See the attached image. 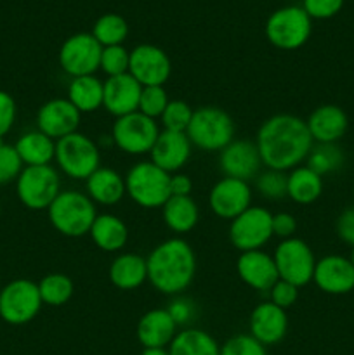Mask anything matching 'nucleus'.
I'll use <instances>...</instances> for the list:
<instances>
[{
    "label": "nucleus",
    "mask_w": 354,
    "mask_h": 355,
    "mask_svg": "<svg viewBox=\"0 0 354 355\" xmlns=\"http://www.w3.org/2000/svg\"><path fill=\"white\" fill-rule=\"evenodd\" d=\"M61 193V177L52 165L24 166L16 179V194L28 210H47Z\"/></svg>",
    "instance_id": "obj_7"
},
{
    "label": "nucleus",
    "mask_w": 354,
    "mask_h": 355,
    "mask_svg": "<svg viewBox=\"0 0 354 355\" xmlns=\"http://www.w3.org/2000/svg\"><path fill=\"white\" fill-rule=\"evenodd\" d=\"M160 132L162 130L156 120L135 111V113L125 114L115 120L111 139H113V144L125 155L142 156L149 155Z\"/></svg>",
    "instance_id": "obj_11"
},
{
    "label": "nucleus",
    "mask_w": 354,
    "mask_h": 355,
    "mask_svg": "<svg viewBox=\"0 0 354 355\" xmlns=\"http://www.w3.org/2000/svg\"><path fill=\"white\" fill-rule=\"evenodd\" d=\"M193 182L186 173H172L170 175V194L172 196H191Z\"/></svg>",
    "instance_id": "obj_48"
},
{
    "label": "nucleus",
    "mask_w": 354,
    "mask_h": 355,
    "mask_svg": "<svg viewBox=\"0 0 354 355\" xmlns=\"http://www.w3.org/2000/svg\"><path fill=\"white\" fill-rule=\"evenodd\" d=\"M236 272L246 286L257 291H269L280 279L273 255L262 250L239 253L236 260Z\"/></svg>",
    "instance_id": "obj_21"
},
{
    "label": "nucleus",
    "mask_w": 354,
    "mask_h": 355,
    "mask_svg": "<svg viewBox=\"0 0 354 355\" xmlns=\"http://www.w3.org/2000/svg\"><path fill=\"white\" fill-rule=\"evenodd\" d=\"M193 111L186 101L174 99L169 101L165 111L160 116V121L163 125V130L170 132H186L189 127V121L193 118Z\"/></svg>",
    "instance_id": "obj_37"
},
{
    "label": "nucleus",
    "mask_w": 354,
    "mask_h": 355,
    "mask_svg": "<svg viewBox=\"0 0 354 355\" xmlns=\"http://www.w3.org/2000/svg\"><path fill=\"white\" fill-rule=\"evenodd\" d=\"M82 113L66 97H56L42 104L37 113V130L47 137L59 141L78 132Z\"/></svg>",
    "instance_id": "obj_17"
},
{
    "label": "nucleus",
    "mask_w": 354,
    "mask_h": 355,
    "mask_svg": "<svg viewBox=\"0 0 354 355\" xmlns=\"http://www.w3.org/2000/svg\"><path fill=\"white\" fill-rule=\"evenodd\" d=\"M273 238V214L262 207H248L233 218L229 225V241L239 253L262 250Z\"/></svg>",
    "instance_id": "obj_12"
},
{
    "label": "nucleus",
    "mask_w": 354,
    "mask_h": 355,
    "mask_svg": "<svg viewBox=\"0 0 354 355\" xmlns=\"http://www.w3.org/2000/svg\"><path fill=\"white\" fill-rule=\"evenodd\" d=\"M142 85L130 75L110 76L104 82V99L103 106L115 118L125 116V114L135 113L139 110V99H141Z\"/></svg>",
    "instance_id": "obj_22"
},
{
    "label": "nucleus",
    "mask_w": 354,
    "mask_h": 355,
    "mask_svg": "<svg viewBox=\"0 0 354 355\" xmlns=\"http://www.w3.org/2000/svg\"><path fill=\"white\" fill-rule=\"evenodd\" d=\"M262 166L255 141L235 139L219 153V168L224 177L248 182L259 175Z\"/></svg>",
    "instance_id": "obj_16"
},
{
    "label": "nucleus",
    "mask_w": 354,
    "mask_h": 355,
    "mask_svg": "<svg viewBox=\"0 0 354 355\" xmlns=\"http://www.w3.org/2000/svg\"><path fill=\"white\" fill-rule=\"evenodd\" d=\"M85 191L87 196L96 205L113 207V205L120 203L125 194H127V191H125V177H121L117 170L110 168V166H99L85 180Z\"/></svg>",
    "instance_id": "obj_25"
},
{
    "label": "nucleus",
    "mask_w": 354,
    "mask_h": 355,
    "mask_svg": "<svg viewBox=\"0 0 354 355\" xmlns=\"http://www.w3.org/2000/svg\"><path fill=\"white\" fill-rule=\"evenodd\" d=\"M0 290H2V288H0Z\"/></svg>",
    "instance_id": "obj_51"
},
{
    "label": "nucleus",
    "mask_w": 354,
    "mask_h": 355,
    "mask_svg": "<svg viewBox=\"0 0 354 355\" xmlns=\"http://www.w3.org/2000/svg\"><path fill=\"white\" fill-rule=\"evenodd\" d=\"M344 6V0H304L302 9L309 14V17L314 19H328L335 16Z\"/></svg>",
    "instance_id": "obj_44"
},
{
    "label": "nucleus",
    "mask_w": 354,
    "mask_h": 355,
    "mask_svg": "<svg viewBox=\"0 0 354 355\" xmlns=\"http://www.w3.org/2000/svg\"><path fill=\"white\" fill-rule=\"evenodd\" d=\"M169 96L163 85H153V87H142L141 99H139V113L146 114V116L160 118L165 111L167 104H169Z\"/></svg>",
    "instance_id": "obj_39"
},
{
    "label": "nucleus",
    "mask_w": 354,
    "mask_h": 355,
    "mask_svg": "<svg viewBox=\"0 0 354 355\" xmlns=\"http://www.w3.org/2000/svg\"><path fill=\"white\" fill-rule=\"evenodd\" d=\"M141 355H170L165 349H144Z\"/></svg>",
    "instance_id": "obj_49"
},
{
    "label": "nucleus",
    "mask_w": 354,
    "mask_h": 355,
    "mask_svg": "<svg viewBox=\"0 0 354 355\" xmlns=\"http://www.w3.org/2000/svg\"><path fill=\"white\" fill-rule=\"evenodd\" d=\"M44 307L38 284L30 279H14L0 290V318L10 326L33 321Z\"/></svg>",
    "instance_id": "obj_9"
},
{
    "label": "nucleus",
    "mask_w": 354,
    "mask_h": 355,
    "mask_svg": "<svg viewBox=\"0 0 354 355\" xmlns=\"http://www.w3.org/2000/svg\"><path fill=\"white\" fill-rule=\"evenodd\" d=\"M305 165L318 175H330L339 172L346 163L344 151L337 144H314L305 158Z\"/></svg>",
    "instance_id": "obj_33"
},
{
    "label": "nucleus",
    "mask_w": 354,
    "mask_h": 355,
    "mask_svg": "<svg viewBox=\"0 0 354 355\" xmlns=\"http://www.w3.org/2000/svg\"><path fill=\"white\" fill-rule=\"evenodd\" d=\"M108 276L111 284L118 290H135L148 281L146 259L135 253H120L111 260Z\"/></svg>",
    "instance_id": "obj_26"
},
{
    "label": "nucleus",
    "mask_w": 354,
    "mask_h": 355,
    "mask_svg": "<svg viewBox=\"0 0 354 355\" xmlns=\"http://www.w3.org/2000/svg\"><path fill=\"white\" fill-rule=\"evenodd\" d=\"M221 355H267L266 347L257 342L253 336L242 333L229 338L221 347Z\"/></svg>",
    "instance_id": "obj_41"
},
{
    "label": "nucleus",
    "mask_w": 354,
    "mask_h": 355,
    "mask_svg": "<svg viewBox=\"0 0 354 355\" xmlns=\"http://www.w3.org/2000/svg\"><path fill=\"white\" fill-rule=\"evenodd\" d=\"M298 290H301V288L294 286L292 283L278 279L276 283L273 284V288L267 291V293H269V302H273L274 305H278V307L287 311V309H290L292 305L298 300Z\"/></svg>",
    "instance_id": "obj_42"
},
{
    "label": "nucleus",
    "mask_w": 354,
    "mask_h": 355,
    "mask_svg": "<svg viewBox=\"0 0 354 355\" xmlns=\"http://www.w3.org/2000/svg\"><path fill=\"white\" fill-rule=\"evenodd\" d=\"M128 73L142 87L165 85L172 73V62L163 49L151 44H141L130 51Z\"/></svg>",
    "instance_id": "obj_15"
},
{
    "label": "nucleus",
    "mask_w": 354,
    "mask_h": 355,
    "mask_svg": "<svg viewBox=\"0 0 354 355\" xmlns=\"http://www.w3.org/2000/svg\"><path fill=\"white\" fill-rule=\"evenodd\" d=\"M23 168L24 165L17 155L16 148L0 141V186L16 182Z\"/></svg>",
    "instance_id": "obj_40"
},
{
    "label": "nucleus",
    "mask_w": 354,
    "mask_h": 355,
    "mask_svg": "<svg viewBox=\"0 0 354 355\" xmlns=\"http://www.w3.org/2000/svg\"><path fill=\"white\" fill-rule=\"evenodd\" d=\"M167 312H169L170 318L174 319V322L179 328V326H187L193 321L194 315H196V307H194L193 300L177 295V298H174L169 307H167Z\"/></svg>",
    "instance_id": "obj_43"
},
{
    "label": "nucleus",
    "mask_w": 354,
    "mask_h": 355,
    "mask_svg": "<svg viewBox=\"0 0 354 355\" xmlns=\"http://www.w3.org/2000/svg\"><path fill=\"white\" fill-rule=\"evenodd\" d=\"M235 121L228 111L217 106H201L193 111L186 135L194 148L207 153H221L235 141Z\"/></svg>",
    "instance_id": "obj_4"
},
{
    "label": "nucleus",
    "mask_w": 354,
    "mask_h": 355,
    "mask_svg": "<svg viewBox=\"0 0 354 355\" xmlns=\"http://www.w3.org/2000/svg\"><path fill=\"white\" fill-rule=\"evenodd\" d=\"M89 236L99 250L106 253H117L127 245L128 229L125 222L117 215L97 214Z\"/></svg>",
    "instance_id": "obj_27"
},
{
    "label": "nucleus",
    "mask_w": 354,
    "mask_h": 355,
    "mask_svg": "<svg viewBox=\"0 0 354 355\" xmlns=\"http://www.w3.org/2000/svg\"><path fill=\"white\" fill-rule=\"evenodd\" d=\"M54 162L69 179L87 180L101 166L99 144L82 132L69 134L56 141Z\"/></svg>",
    "instance_id": "obj_5"
},
{
    "label": "nucleus",
    "mask_w": 354,
    "mask_h": 355,
    "mask_svg": "<svg viewBox=\"0 0 354 355\" xmlns=\"http://www.w3.org/2000/svg\"><path fill=\"white\" fill-rule=\"evenodd\" d=\"M297 232V220L288 211H280L273 215V236L280 239L294 238Z\"/></svg>",
    "instance_id": "obj_47"
},
{
    "label": "nucleus",
    "mask_w": 354,
    "mask_h": 355,
    "mask_svg": "<svg viewBox=\"0 0 354 355\" xmlns=\"http://www.w3.org/2000/svg\"><path fill=\"white\" fill-rule=\"evenodd\" d=\"M38 291H40L44 305L61 307V305L68 304L69 298L73 297L75 286H73V281L66 274L52 272L42 277L40 283H38Z\"/></svg>",
    "instance_id": "obj_34"
},
{
    "label": "nucleus",
    "mask_w": 354,
    "mask_h": 355,
    "mask_svg": "<svg viewBox=\"0 0 354 355\" xmlns=\"http://www.w3.org/2000/svg\"><path fill=\"white\" fill-rule=\"evenodd\" d=\"M66 99L82 114L97 111L103 106L104 82L97 78L96 75L71 78L68 85V97Z\"/></svg>",
    "instance_id": "obj_30"
},
{
    "label": "nucleus",
    "mask_w": 354,
    "mask_h": 355,
    "mask_svg": "<svg viewBox=\"0 0 354 355\" xmlns=\"http://www.w3.org/2000/svg\"><path fill=\"white\" fill-rule=\"evenodd\" d=\"M17 106L14 97L6 90H0V141H3L16 121Z\"/></svg>",
    "instance_id": "obj_45"
},
{
    "label": "nucleus",
    "mask_w": 354,
    "mask_h": 355,
    "mask_svg": "<svg viewBox=\"0 0 354 355\" xmlns=\"http://www.w3.org/2000/svg\"><path fill=\"white\" fill-rule=\"evenodd\" d=\"M312 283L326 295H347L354 290V266L342 255H326L316 260Z\"/></svg>",
    "instance_id": "obj_18"
},
{
    "label": "nucleus",
    "mask_w": 354,
    "mask_h": 355,
    "mask_svg": "<svg viewBox=\"0 0 354 355\" xmlns=\"http://www.w3.org/2000/svg\"><path fill=\"white\" fill-rule=\"evenodd\" d=\"M128 62H130V52L124 45H111V47H103L99 69L108 78L125 75L128 73Z\"/></svg>",
    "instance_id": "obj_38"
},
{
    "label": "nucleus",
    "mask_w": 354,
    "mask_h": 355,
    "mask_svg": "<svg viewBox=\"0 0 354 355\" xmlns=\"http://www.w3.org/2000/svg\"><path fill=\"white\" fill-rule=\"evenodd\" d=\"M349 259H351V262H353V266H354V248H353V252H351Z\"/></svg>",
    "instance_id": "obj_50"
},
{
    "label": "nucleus",
    "mask_w": 354,
    "mask_h": 355,
    "mask_svg": "<svg viewBox=\"0 0 354 355\" xmlns=\"http://www.w3.org/2000/svg\"><path fill=\"white\" fill-rule=\"evenodd\" d=\"M125 191L142 208H162L170 194V173L153 162H139L125 175Z\"/></svg>",
    "instance_id": "obj_6"
},
{
    "label": "nucleus",
    "mask_w": 354,
    "mask_h": 355,
    "mask_svg": "<svg viewBox=\"0 0 354 355\" xmlns=\"http://www.w3.org/2000/svg\"><path fill=\"white\" fill-rule=\"evenodd\" d=\"M92 35L103 47L121 45L128 35V24L120 14H103V16L94 23Z\"/></svg>",
    "instance_id": "obj_35"
},
{
    "label": "nucleus",
    "mask_w": 354,
    "mask_h": 355,
    "mask_svg": "<svg viewBox=\"0 0 354 355\" xmlns=\"http://www.w3.org/2000/svg\"><path fill=\"white\" fill-rule=\"evenodd\" d=\"M208 207L215 217L233 220L252 207V187L245 180L222 177L208 193Z\"/></svg>",
    "instance_id": "obj_14"
},
{
    "label": "nucleus",
    "mask_w": 354,
    "mask_h": 355,
    "mask_svg": "<svg viewBox=\"0 0 354 355\" xmlns=\"http://www.w3.org/2000/svg\"><path fill=\"white\" fill-rule=\"evenodd\" d=\"M337 236L342 243L354 248V207L346 208L335 222Z\"/></svg>",
    "instance_id": "obj_46"
},
{
    "label": "nucleus",
    "mask_w": 354,
    "mask_h": 355,
    "mask_svg": "<svg viewBox=\"0 0 354 355\" xmlns=\"http://www.w3.org/2000/svg\"><path fill=\"white\" fill-rule=\"evenodd\" d=\"M162 217L167 227L176 234H186L196 227L200 208L191 196H170L162 207Z\"/></svg>",
    "instance_id": "obj_28"
},
{
    "label": "nucleus",
    "mask_w": 354,
    "mask_h": 355,
    "mask_svg": "<svg viewBox=\"0 0 354 355\" xmlns=\"http://www.w3.org/2000/svg\"><path fill=\"white\" fill-rule=\"evenodd\" d=\"M191 149H193V144L187 139L186 132L162 130L149 151V156H151L149 162L172 175L187 165L191 158Z\"/></svg>",
    "instance_id": "obj_19"
},
{
    "label": "nucleus",
    "mask_w": 354,
    "mask_h": 355,
    "mask_svg": "<svg viewBox=\"0 0 354 355\" xmlns=\"http://www.w3.org/2000/svg\"><path fill=\"white\" fill-rule=\"evenodd\" d=\"M255 144L266 168L290 172L305 162L314 141L305 120L295 114L278 113L260 125Z\"/></svg>",
    "instance_id": "obj_1"
},
{
    "label": "nucleus",
    "mask_w": 354,
    "mask_h": 355,
    "mask_svg": "<svg viewBox=\"0 0 354 355\" xmlns=\"http://www.w3.org/2000/svg\"><path fill=\"white\" fill-rule=\"evenodd\" d=\"M248 328L250 336H253L264 347L276 345V343H280L287 336V311L278 307V305H274L269 300L262 302L250 314Z\"/></svg>",
    "instance_id": "obj_20"
},
{
    "label": "nucleus",
    "mask_w": 354,
    "mask_h": 355,
    "mask_svg": "<svg viewBox=\"0 0 354 355\" xmlns=\"http://www.w3.org/2000/svg\"><path fill=\"white\" fill-rule=\"evenodd\" d=\"M49 222L59 234L66 238H82L89 234L97 217L96 203L85 193L69 189L61 191L47 208Z\"/></svg>",
    "instance_id": "obj_3"
},
{
    "label": "nucleus",
    "mask_w": 354,
    "mask_h": 355,
    "mask_svg": "<svg viewBox=\"0 0 354 355\" xmlns=\"http://www.w3.org/2000/svg\"><path fill=\"white\" fill-rule=\"evenodd\" d=\"M170 355H221V347L212 335L198 328L177 331L170 342Z\"/></svg>",
    "instance_id": "obj_32"
},
{
    "label": "nucleus",
    "mask_w": 354,
    "mask_h": 355,
    "mask_svg": "<svg viewBox=\"0 0 354 355\" xmlns=\"http://www.w3.org/2000/svg\"><path fill=\"white\" fill-rule=\"evenodd\" d=\"M135 335L144 349H165L177 335V324L167 309H151L141 315Z\"/></svg>",
    "instance_id": "obj_24"
},
{
    "label": "nucleus",
    "mask_w": 354,
    "mask_h": 355,
    "mask_svg": "<svg viewBox=\"0 0 354 355\" xmlns=\"http://www.w3.org/2000/svg\"><path fill=\"white\" fill-rule=\"evenodd\" d=\"M103 45L92 33H75L59 49V66L71 78L94 75L99 69Z\"/></svg>",
    "instance_id": "obj_13"
},
{
    "label": "nucleus",
    "mask_w": 354,
    "mask_h": 355,
    "mask_svg": "<svg viewBox=\"0 0 354 355\" xmlns=\"http://www.w3.org/2000/svg\"><path fill=\"white\" fill-rule=\"evenodd\" d=\"M146 266L149 284L160 293L177 297L193 283L196 255L186 239L170 238L149 252Z\"/></svg>",
    "instance_id": "obj_2"
},
{
    "label": "nucleus",
    "mask_w": 354,
    "mask_h": 355,
    "mask_svg": "<svg viewBox=\"0 0 354 355\" xmlns=\"http://www.w3.org/2000/svg\"><path fill=\"white\" fill-rule=\"evenodd\" d=\"M255 187L259 194L266 200L278 201L287 198V184L288 172H280V170H264L255 177Z\"/></svg>",
    "instance_id": "obj_36"
},
{
    "label": "nucleus",
    "mask_w": 354,
    "mask_h": 355,
    "mask_svg": "<svg viewBox=\"0 0 354 355\" xmlns=\"http://www.w3.org/2000/svg\"><path fill=\"white\" fill-rule=\"evenodd\" d=\"M323 194V177L312 172L307 165H301L288 172L287 198L294 203L311 205Z\"/></svg>",
    "instance_id": "obj_31"
},
{
    "label": "nucleus",
    "mask_w": 354,
    "mask_h": 355,
    "mask_svg": "<svg viewBox=\"0 0 354 355\" xmlns=\"http://www.w3.org/2000/svg\"><path fill=\"white\" fill-rule=\"evenodd\" d=\"M24 166L51 165L56 156V141L42 134L40 130H30L21 135L14 144Z\"/></svg>",
    "instance_id": "obj_29"
},
{
    "label": "nucleus",
    "mask_w": 354,
    "mask_h": 355,
    "mask_svg": "<svg viewBox=\"0 0 354 355\" xmlns=\"http://www.w3.org/2000/svg\"><path fill=\"white\" fill-rule=\"evenodd\" d=\"M305 125L316 144H337L349 128V118L340 106L323 104L312 110Z\"/></svg>",
    "instance_id": "obj_23"
},
{
    "label": "nucleus",
    "mask_w": 354,
    "mask_h": 355,
    "mask_svg": "<svg viewBox=\"0 0 354 355\" xmlns=\"http://www.w3.org/2000/svg\"><path fill=\"white\" fill-rule=\"evenodd\" d=\"M274 263H276L280 279L302 288L309 284L314 276L316 257L312 248L301 238L281 239L274 250Z\"/></svg>",
    "instance_id": "obj_10"
},
{
    "label": "nucleus",
    "mask_w": 354,
    "mask_h": 355,
    "mask_svg": "<svg viewBox=\"0 0 354 355\" xmlns=\"http://www.w3.org/2000/svg\"><path fill=\"white\" fill-rule=\"evenodd\" d=\"M312 19L302 7L287 6L274 10L266 23V37L281 51L301 49L311 37Z\"/></svg>",
    "instance_id": "obj_8"
}]
</instances>
